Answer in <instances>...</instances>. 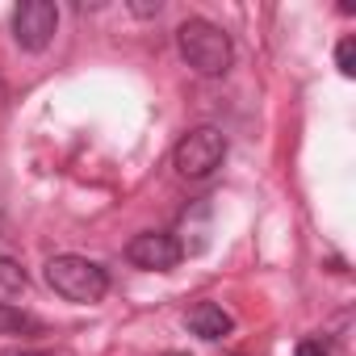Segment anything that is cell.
Here are the masks:
<instances>
[{
	"instance_id": "9c48e42d",
	"label": "cell",
	"mask_w": 356,
	"mask_h": 356,
	"mask_svg": "<svg viewBox=\"0 0 356 356\" xmlns=\"http://www.w3.org/2000/svg\"><path fill=\"white\" fill-rule=\"evenodd\" d=\"M335 67H339L343 76H356V38H339V47H335Z\"/></svg>"
},
{
	"instance_id": "3957f363",
	"label": "cell",
	"mask_w": 356,
	"mask_h": 356,
	"mask_svg": "<svg viewBox=\"0 0 356 356\" xmlns=\"http://www.w3.org/2000/svg\"><path fill=\"white\" fill-rule=\"evenodd\" d=\"M222 159H227V134L214 130V126L189 130L172 151V163H176V172H181L185 181H206V176H214L222 168Z\"/></svg>"
},
{
	"instance_id": "7c38bea8",
	"label": "cell",
	"mask_w": 356,
	"mask_h": 356,
	"mask_svg": "<svg viewBox=\"0 0 356 356\" xmlns=\"http://www.w3.org/2000/svg\"><path fill=\"white\" fill-rule=\"evenodd\" d=\"M5 101H9V88H5V80H0V109H5Z\"/></svg>"
},
{
	"instance_id": "6da1fadb",
	"label": "cell",
	"mask_w": 356,
	"mask_h": 356,
	"mask_svg": "<svg viewBox=\"0 0 356 356\" xmlns=\"http://www.w3.org/2000/svg\"><path fill=\"white\" fill-rule=\"evenodd\" d=\"M176 47H181V59L197 72V76H227L231 72V59H235V47H231V34L206 17H189L176 30Z\"/></svg>"
},
{
	"instance_id": "30bf717a",
	"label": "cell",
	"mask_w": 356,
	"mask_h": 356,
	"mask_svg": "<svg viewBox=\"0 0 356 356\" xmlns=\"http://www.w3.org/2000/svg\"><path fill=\"white\" fill-rule=\"evenodd\" d=\"M293 356H331V348H327V339L310 335V339H302V343H298V352H293Z\"/></svg>"
},
{
	"instance_id": "8fae6325",
	"label": "cell",
	"mask_w": 356,
	"mask_h": 356,
	"mask_svg": "<svg viewBox=\"0 0 356 356\" xmlns=\"http://www.w3.org/2000/svg\"><path fill=\"white\" fill-rule=\"evenodd\" d=\"M0 356H55V352H0Z\"/></svg>"
},
{
	"instance_id": "8992f818",
	"label": "cell",
	"mask_w": 356,
	"mask_h": 356,
	"mask_svg": "<svg viewBox=\"0 0 356 356\" xmlns=\"http://www.w3.org/2000/svg\"><path fill=\"white\" fill-rule=\"evenodd\" d=\"M185 323H189V331L202 335V339H222V335L235 331V318H231L218 302H197V306L185 314Z\"/></svg>"
},
{
	"instance_id": "52a82bcc",
	"label": "cell",
	"mask_w": 356,
	"mask_h": 356,
	"mask_svg": "<svg viewBox=\"0 0 356 356\" xmlns=\"http://www.w3.org/2000/svg\"><path fill=\"white\" fill-rule=\"evenodd\" d=\"M26 285H30L26 268L17 260H9V256H0V306H13L26 293Z\"/></svg>"
},
{
	"instance_id": "ba28073f",
	"label": "cell",
	"mask_w": 356,
	"mask_h": 356,
	"mask_svg": "<svg viewBox=\"0 0 356 356\" xmlns=\"http://www.w3.org/2000/svg\"><path fill=\"white\" fill-rule=\"evenodd\" d=\"M42 323L17 306H0V335H38Z\"/></svg>"
},
{
	"instance_id": "7a4b0ae2",
	"label": "cell",
	"mask_w": 356,
	"mask_h": 356,
	"mask_svg": "<svg viewBox=\"0 0 356 356\" xmlns=\"http://www.w3.org/2000/svg\"><path fill=\"white\" fill-rule=\"evenodd\" d=\"M42 277L59 298L80 302V306H92L109 293V273L88 256H55V260H47Z\"/></svg>"
},
{
	"instance_id": "4fadbf2b",
	"label": "cell",
	"mask_w": 356,
	"mask_h": 356,
	"mask_svg": "<svg viewBox=\"0 0 356 356\" xmlns=\"http://www.w3.org/2000/svg\"><path fill=\"white\" fill-rule=\"evenodd\" d=\"M168 356H189V352H168Z\"/></svg>"
},
{
	"instance_id": "277c9868",
	"label": "cell",
	"mask_w": 356,
	"mask_h": 356,
	"mask_svg": "<svg viewBox=\"0 0 356 356\" xmlns=\"http://www.w3.org/2000/svg\"><path fill=\"white\" fill-rule=\"evenodd\" d=\"M59 30V5L55 0H22L13 9V38L22 51H47Z\"/></svg>"
},
{
	"instance_id": "5b68a950",
	"label": "cell",
	"mask_w": 356,
	"mask_h": 356,
	"mask_svg": "<svg viewBox=\"0 0 356 356\" xmlns=\"http://www.w3.org/2000/svg\"><path fill=\"white\" fill-rule=\"evenodd\" d=\"M126 260L143 273H168L185 260V252H181V239L168 231H143L126 243Z\"/></svg>"
}]
</instances>
